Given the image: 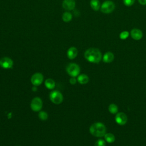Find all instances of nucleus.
Wrapping results in <instances>:
<instances>
[{"label": "nucleus", "instance_id": "nucleus-24", "mask_svg": "<svg viewBox=\"0 0 146 146\" xmlns=\"http://www.w3.org/2000/svg\"><path fill=\"white\" fill-rule=\"evenodd\" d=\"M76 82V79H75V77H72L70 79V83L71 84H75Z\"/></svg>", "mask_w": 146, "mask_h": 146}, {"label": "nucleus", "instance_id": "nucleus-7", "mask_svg": "<svg viewBox=\"0 0 146 146\" xmlns=\"http://www.w3.org/2000/svg\"><path fill=\"white\" fill-rule=\"evenodd\" d=\"M43 81V76L41 73L36 72L33 74L31 78V83L35 86L40 85Z\"/></svg>", "mask_w": 146, "mask_h": 146}, {"label": "nucleus", "instance_id": "nucleus-22", "mask_svg": "<svg viewBox=\"0 0 146 146\" xmlns=\"http://www.w3.org/2000/svg\"><path fill=\"white\" fill-rule=\"evenodd\" d=\"M135 0H123V3L126 6H131L133 5Z\"/></svg>", "mask_w": 146, "mask_h": 146}, {"label": "nucleus", "instance_id": "nucleus-6", "mask_svg": "<svg viewBox=\"0 0 146 146\" xmlns=\"http://www.w3.org/2000/svg\"><path fill=\"white\" fill-rule=\"evenodd\" d=\"M43 106V103L42 99L39 97H35L34 98L31 102L30 103V107L33 111L35 112L39 111Z\"/></svg>", "mask_w": 146, "mask_h": 146}, {"label": "nucleus", "instance_id": "nucleus-20", "mask_svg": "<svg viewBox=\"0 0 146 146\" xmlns=\"http://www.w3.org/2000/svg\"><path fill=\"white\" fill-rule=\"evenodd\" d=\"M38 117L42 120H46L48 118V114L45 111H40L38 113Z\"/></svg>", "mask_w": 146, "mask_h": 146}, {"label": "nucleus", "instance_id": "nucleus-2", "mask_svg": "<svg viewBox=\"0 0 146 146\" xmlns=\"http://www.w3.org/2000/svg\"><path fill=\"white\" fill-rule=\"evenodd\" d=\"M90 132L95 137H103L106 133V127L102 123H95L90 126Z\"/></svg>", "mask_w": 146, "mask_h": 146}, {"label": "nucleus", "instance_id": "nucleus-19", "mask_svg": "<svg viewBox=\"0 0 146 146\" xmlns=\"http://www.w3.org/2000/svg\"><path fill=\"white\" fill-rule=\"evenodd\" d=\"M108 111L110 113H112V114H115L118 111V107L115 104H111L109 106H108Z\"/></svg>", "mask_w": 146, "mask_h": 146}, {"label": "nucleus", "instance_id": "nucleus-3", "mask_svg": "<svg viewBox=\"0 0 146 146\" xmlns=\"http://www.w3.org/2000/svg\"><path fill=\"white\" fill-rule=\"evenodd\" d=\"M80 70V69L79 66L74 63L68 64L66 67V71L67 74L71 77H76L79 75Z\"/></svg>", "mask_w": 146, "mask_h": 146}, {"label": "nucleus", "instance_id": "nucleus-9", "mask_svg": "<svg viewBox=\"0 0 146 146\" xmlns=\"http://www.w3.org/2000/svg\"><path fill=\"white\" fill-rule=\"evenodd\" d=\"M127 120L128 118L127 115L123 112H119L116 115L115 121L118 124L120 125L125 124L127 122Z\"/></svg>", "mask_w": 146, "mask_h": 146}, {"label": "nucleus", "instance_id": "nucleus-10", "mask_svg": "<svg viewBox=\"0 0 146 146\" xmlns=\"http://www.w3.org/2000/svg\"><path fill=\"white\" fill-rule=\"evenodd\" d=\"M130 34L132 38L136 40H139L143 38V35L142 31L138 29H133L132 30H131Z\"/></svg>", "mask_w": 146, "mask_h": 146}, {"label": "nucleus", "instance_id": "nucleus-16", "mask_svg": "<svg viewBox=\"0 0 146 146\" xmlns=\"http://www.w3.org/2000/svg\"><path fill=\"white\" fill-rule=\"evenodd\" d=\"M44 84L46 88L50 90L54 89L55 87V83L52 79H47L44 82Z\"/></svg>", "mask_w": 146, "mask_h": 146}, {"label": "nucleus", "instance_id": "nucleus-11", "mask_svg": "<svg viewBox=\"0 0 146 146\" xmlns=\"http://www.w3.org/2000/svg\"><path fill=\"white\" fill-rule=\"evenodd\" d=\"M62 6L65 10H73L75 6V2L74 0H64L62 3Z\"/></svg>", "mask_w": 146, "mask_h": 146}, {"label": "nucleus", "instance_id": "nucleus-23", "mask_svg": "<svg viewBox=\"0 0 146 146\" xmlns=\"http://www.w3.org/2000/svg\"><path fill=\"white\" fill-rule=\"evenodd\" d=\"M105 145H106L105 141L103 139H99L95 143V146H105Z\"/></svg>", "mask_w": 146, "mask_h": 146}, {"label": "nucleus", "instance_id": "nucleus-14", "mask_svg": "<svg viewBox=\"0 0 146 146\" xmlns=\"http://www.w3.org/2000/svg\"><path fill=\"white\" fill-rule=\"evenodd\" d=\"M77 80L80 84H85L89 82V78L86 74H80L78 76Z\"/></svg>", "mask_w": 146, "mask_h": 146}, {"label": "nucleus", "instance_id": "nucleus-8", "mask_svg": "<svg viewBox=\"0 0 146 146\" xmlns=\"http://www.w3.org/2000/svg\"><path fill=\"white\" fill-rule=\"evenodd\" d=\"M13 61L9 57H3L0 59V66L3 68L8 69L12 68Z\"/></svg>", "mask_w": 146, "mask_h": 146}, {"label": "nucleus", "instance_id": "nucleus-5", "mask_svg": "<svg viewBox=\"0 0 146 146\" xmlns=\"http://www.w3.org/2000/svg\"><path fill=\"white\" fill-rule=\"evenodd\" d=\"M50 99L53 103L55 104H59L62 102L63 96L60 92L55 90L50 92Z\"/></svg>", "mask_w": 146, "mask_h": 146}, {"label": "nucleus", "instance_id": "nucleus-1", "mask_svg": "<svg viewBox=\"0 0 146 146\" xmlns=\"http://www.w3.org/2000/svg\"><path fill=\"white\" fill-rule=\"evenodd\" d=\"M84 57L87 60L93 63H98L101 60L102 55L100 51L96 48H90L84 52Z\"/></svg>", "mask_w": 146, "mask_h": 146}, {"label": "nucleus", "instance_id": "nucleus-13", "mask_svg": "<svg viewBox=\"0 0 146 146\" xmlns=\"http://www.w3.org/2000/svg\"><path fill=\"white\" fill-rule=\"evenodd\" d=\"M113 59H114V55L112 52L110 51L107 52L106 54H104L103 57V62L107 63L112 62L113 60Z\"/></svg>", "mask_w": 146, "mask_h": 146}, {"label": "nucleus", "instance_id": "nucleus-17", "mask_svg": "<svg viewBox=\"0 0 146 146\" xmlns=\"http://www.w3.org/2000/svg\"><path fill=\"white\" fill-rule=\"evenodd\" d=\"M104 139L105 140L109 143H113L115 140V137L114 136L113 134L111 133H106L104 136Z\"/></svg>", "mask_w": 146, "mask_h": 146}, {"label": "nucleus", "instance_id": "nucleus-18", "mask_svg": "<svg viewBox=\"0 0 146 146\" xmlns=\"http://www.w3.org/2000/svg\"><path fill=\"white\" fill-rule=\"evenodd\" d=\"M62 19L65 22H68L72 19V15L68 12H65L62 15Z\"/></svg>", "mask_w": 146, "mask_h": 146}, {"label": "nucleus", "instance_id": "nucleus-12", "mask_svg": "<svg viewBox=\"0 0 146 146\" xmlns=\"http://www.w3.org/2000/svg\"><path fill=\"white\" fill-rule=\"evenodd\" d=\"M67 55L70 59L75 58L78 55V50L75 47H71L68 48L67 52Z\"/></svg>", "mask_w": 146, "mask_h": 146}, {"label": "nucleus", "instance_id": "nucleus-21", "mask_svg": "<svg viewBox=\"0 0 146 146\" xmlns=\"http://www.w3.org/2000/svg\"><path fill=\"white\" fill-rule=\"evenodd\" d=\"M129 36V33L127 31H123L122 32L120 33V34H119V38L121 39H127Z\"/></svg>", "mask_w": 146, "mask_h": 146}, {"label": "nucleus", "instance_id": "nucleus-15", "mask_svg": "<svg viewBox=\"0 0 146 146\" xmlns=\"http://www.w3.org/2000/svg\"><path fill=\"white\" fill-rule=\"evenodd\" d=\"M90 6L94 11H98L101 6L99 0H91Z\"/></svg>", "mask_w": 146, "mask_h": 146}, {"label": "nucleus", "instance_id": "nucleus-25", "mask_svg": "<svg viewBox=\"0 0 146 146\" xmlns=\"http://www.w3.org/2000/svg\"><path fill=\"white\" fill-rule=\"evenodd\" d=\"M140 4L142 5H146V0H138Z\"/></svg>", "mask_w": 146, "mask_h": 146}, {"label": "nucleus", "instance_id": "nucleus-4", "mask_svg": "<svg viewBox=\"0 0 146 146\" xmlns=\"http://www.w3.org/2000/svg\"><path fill=\"white\" fill-rule=\"evenodd\" d=\"M115 8V3L110 0L104 1L100 6V11L104 14L112 13Z\"/></svg>", "mask_w": 146, "mask_h": 146}]
</instances>
